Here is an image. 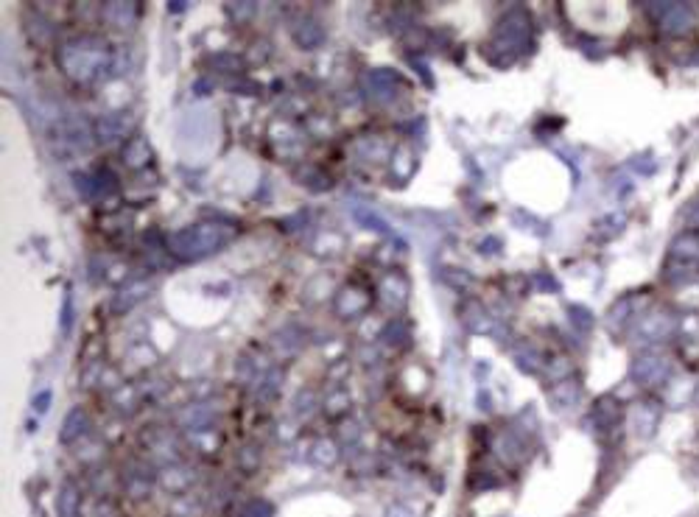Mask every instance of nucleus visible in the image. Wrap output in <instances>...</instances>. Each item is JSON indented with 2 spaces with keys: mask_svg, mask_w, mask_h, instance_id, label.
Listing matches in <instances>:
<instances>
[{
  "mask_svg": "<svg viewBox=\"0 0 699 517\" xmlns=\"http://www.w3.org/2000/svg\"><path fill=\"white\" fill-rule=\"evenodd\" d=\"M654 14H657L660 28H663L666 34H683V31L691 28V20H694V14H691V9H688L686 3H666V6H657Z\"/></svg>",
  "mask_w": 699,
  "mask_h": 517,
  "instance_id": "f257e3e1",
  "label": "nucleus"
},
{
  "mask_svg": "<svg viewBox=\"0 0 699 517\" xmlns=\"http://www.w3.org/2000/svg\"><path fill=\"white\" fill-rule=\"evenodd\" d=\"M632 375L638 380H644V383H660L668 375V361L660 358V355H646L632 367Z\"/></svg>",
  "mask_w": 699,
  "mask_h": 517,
  "instance_id": "f03ea898",
  "label": "nucleus"
},
{
  "mask_svg": "<svg viewBox=\"0 0 699 517\" xmlns=\"http://www.w3.org/2000/svg\"><path fill=\"white\" fill-rule=\"evenodd\" d=\"M697 218H699V216H697Z\"/></svg>",
  "mask_w": 699,
  "mask_h": 517,
  "instance_id": "7ed1b4c3",
  "label": "nucleus"
}]
</instances>
